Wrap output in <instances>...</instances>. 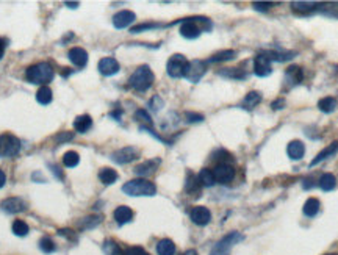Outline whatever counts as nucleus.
<instances>
[{
	"label": "nucleus",
	"instance_id": "6ab92c4d",
	"mask_svg": "<svg viewBox=\"0 0 338 255\" xmlns=\"http://www.w3.org/2000/svg\"><path fill=\"white\" fill-rule=\"evenodd\" d=\"M287 154H288V157L291 158V160H301L302 157H304V154H305V146H304V143L302 141H299V139H294V141H291V143H288V146H287Z\"/></svg>",
	"mask_w": 338,
	"mask_h": 255
},
{
	"label": "nucleus",
	"instance_id": "b1692460",
	"mask_svg": "<svg viewBox=\"0 0 338 255\" xmlns=\"http://www.w3.org/2000/svg\"><path fill=\"white\" fill-rule=\"evenodd\" d=\"M320 208H321V202L316 197H310V199L305 201V204L302 207V211H304V215L307 218H313V216L318 215Z\"/></svg>",
	"mask_w": 338,
	"mask_h": 255
},
{
	"label": "nucleus",
	"instance_id": "2f4dec72",
	"mask_svg": "<svg viewBox=\"0 0 338 255\" xmlns=\"http://www.w3.org/2000/svg\"><path fill=\"white\" fill-rule=\"evenodd\" d=\"M265 56H268L271 61H288L294 56V52H282V50H268L263 53Z\"/></svg>",
	"mask_w": 338,
	"mask_h": 255
},
{
	"label": "nucleus",
	"instance_id": "c756f323",
	"mask_svg": "<svg viewBox=\"0 0 338 255\" xmlns=\"http://www.w3.org/2000/svg\"><path fill=\"white\" fill-rule=\"evenodd\" d=\"M318 183H320V188H321L323 191H332V189L336 188V179H335V176L330 174V173L323 174Z\"/></svg>",
	"mask_w": 338,
	"mask_h": 255
},
{
	"label": "nucleus",
	"instance_id": "37998d69",
	"mask_svg": "<svg viewBox=\"0 0 338 255\" xmlns=\"http://www.w3.org/2000/svg\"><path fill=\"white\" fill-rule=\"evenodd\" d=\"M163 105H164V102L160 99V96H154V97L151 99V102H149V107H151L154 111H160V110L163 108Z\"/></svg>",
	"mask_w": 338,
	"mask_h": 255
},
{
	"label": "nucleus",
	"instance_id": "5701e85b",
	"mask_svg": "<svg viewBox=\"0 0 338 255\" xmlns=\"http://www.w3.org/2000/svg\"><path fill=\"white\" fill-rule=\"evenodd\" d=\"M93 127V119L90 115H81V116H77L75 121H74V129L78 132V133H87L90 129Z\"/></svg>",
	"mask_w": 338,
	"mask_h": 255
},
{
	"label": "nucleus",
	"instance_id": "6e6d98bb",
	"mask_svg": "<svg viewBox=\"0 0 338 255\" xmlns=\"http://www.w3.org/2000/svg\"><path fill=\"white\" fill-rule=\"evenodd\" d=\"M111 116H113V118H116V119L119 121V116H121V111H113V113H111Z\"/></svg>",
	"mask_w": 338,
	"mask_h": 255
},
{
	"label": "nucleus",
	"instance_id": "9b49d317",
	"mask_svg": "<svg viewBox=\"0 0 338 255\" xmlns=\"http://www.w3.org/2000/svg\"><path fill=\"white\" fill-rule=\"evenodd\" d=\"M135 19H136V14L133 11L122 10L113 16V25H115V29L122 30V29H127L129 25H132L135 22Z\"/></svg>",
	"mask_w": 338,
	"mask_h": 255
},
{
	"label": "nucleus",
	"instance_id": "f257e3e1",
	"mask_svg": "<svg viewBox=\"0 0 338 255\" xmlns=\"http://www.w3.org/2000/svg\"><path fill=\"white\" fill-rule=\"evenodd\" d=\"M53 69L49 63L46 61H41V63H36V65L30 66L25 72V77L30 83L33 84H42V87H47V83L53 80Z\"/></svg>",
	"mask_w": 338,
	"mask_h": 255
},
{
	"label": "nucleus",
	"instance_id": "4d7b16f0",
	"mask_svg": "<svg viewBox=\"0 0 338 255\" xmlns=\"http://www.w3.org/2000/svg\"><path fill=\"white\" fill-rule=\"evenodd\" d=\"M327 255H336V253H327Z\"/></svg>",
	"mask_w": 338,
	"mask_h": 255
},
{
	"label": "nucleus",
	"instance_id": "a878e982",
	"mask_svg": "<svg viewBox=\"0 0 338 255\" xmlns=\"http://www.w3.org/2000/svg\"><path fill=\"white\" fill-rule=\"evenodd\" d=\"M336 105H338L336 99H335V97L327 96V97H323V99L318 102V108H320L323 113L330 115V113H333V111L336 110Z\"/></svg>",
	"mask_w": 338,
	"mask_h": 255
},
{
	"label": "nucleus",
	"instance_id": "3c124183",
	"mask_svg": "<svg viewBox=\"0 0 338 255\" xmlns=\"http://www.w3.org/2000/svg\"><path fill=\"white\" fill-rule=\"evenodd\" d=\"M5 182H7V176H5V173L0 169V188H4L5 186Z\"/></svg>",
	"mask_w": 338,
	"mask_h": 255
},
{
	"label": "nucleus",
	"instance_id": "8fccbe9b",
	"mask_svg": "<svg viewBox=\"0 0 338 255\" xmlns=\"http://www.w3.org/2000/svg\"><path fill=\"white\" fill-rule=\"evenodd\" d=\"M5 50H7V39H5V38H0V60L4 58Z\"/></svg>",
	"mask_w": 338,
	"mask_h": 255
},
{
	"label": "nucleus",
	"instance_id": "c03bdc74",
	"mask_svg": "<svg viewBox=\"0 0 338 255\" xmlns=\"http://www.w3.org/2000/svg\"><path fill=\"white\" fill-rule=\"evenodd\" d=\"M72 139H74V133H72V132H61L60 135L55 136V141H58L60 144L69 143V141H72Z\"/></svg>",
	"mask_w": 338,
	"mask_h": 255
},
{
	"label": "nucleus",
	"instance_id": "f8f14e48",
	"mask_svg": "<svg viewBox=\"0 0 338 255\" xmlns=\"http://www.w3.org/2000/svg\"><path fill=\"white\" fill-rule=\"evenodd\" d=\"M254 72L259 77H268L271 75L272 72V68H271V60L268 56H265L263 53L257 55L254 58Z\"/></svg>",
	"mask_w": 338,
	"mask_h": 255
},
{
	"label": "nucleus",
	"instance_id": "7c9ffc66",
	"mask_svg": "<svg viewBox=\"0 0 338 255\" xmlns=\"http://www.w3.org/2000/svg\"><path fill=\"white\" fill-rule=\"evenodd\" d=\"M198 179H199V182H201L202 186H213V185L216 183L215 176H213V171H211V169H208V167H204V169H202V171L199 173V176H198Z\"/></svg>",
	"mask_w": 338,
	"mask_h": 255
},
{
	"label": "nucleus",
	"instance_id": "9d476101",
	"mask_svg": "<svg viewBox=\"0 0 338 255\" xmlns=\"http://www.w3.org/2000/svg\"><path fill=\"white\" fill-rule=\"evenodd\" d=\"M213 176L215 180L218 183H229L235 179V169L232 164L227 163H219L215 169H213Z\"/></svg>",
	"mask_w": 338,
	"mask_h": 255
},
{
	"label": "nucleus",
	"instance_id": "393cba45",
	"mask_svg": "<svg viewBox=\"0 0 338 255\" xmlns=\"http://www.w3.org/2000/svg\"><path fill=\"white\" fill-rule=\"evenodd\" d=\"M157 253L158 255H174L176 253V244L173 240H160L157 244Z\"/></svg>",
	"mask_w": 338,
	"mask_h": 255
},
{
	"label": "nucleus",
	"instance_id": "c9c22d12",
	"mask_svg": "<svg viewBox=\"0 0 338 255\" xmlns=\"http://www.w3.org/2000/svg\"><path fill=\"white\" fill-rule=\"evenodd\" d=\"M100 221H102L100 216H88V218H83L78 225H80L81 230H90V229L97 227L100 224Z\"/></svg>",
	"mask_w": 338,
	"mask_h": 255
},
{
	"label": "nucleus",
	"instance_id": "4c0bfd02",
	"mask_svg": "<svg viewBox=\"0 0 338 255\" xmlns=\"http://www.w3.org/2000/svg\"><path fill=\"white\" fill-rule=\"evenodd\" d=\"M78 163H80V157H78V154L74 152V151L66 152L65 157H63V164H65L66 167H75Z\"/></svg>",
	"mask_w": 338,
	"mask_h": 255
},
{
	"label": "nucleus",
	"instance_id": "4468645a",
	"mask_svg": "<svg viewBox=\"0 0 338 255\" xmlns=\"http://www.w3.org/2000/svg\"><path fill=\"white\" fill-rule=\"evenodd\" d=\"M121 69L118 60L111 58V56H107V58H102L99 61V72L105 77H111L115 74H118Z\"/></svg>",
	"mask_w": 338,
	"mask_h": 255
},
{
	"label": "nucleus",
	"instance_id": "49530a36",
	"mask_svg": "<svg viewBox=\"0 0 338 255\" xmlns=\"http://www.w3.org/2000/svg\"><path fill=\"white\" fill-rule=\"evenodd\" d=\"M272 5H274V4H271V2H254V4H252V7L256 8V10H259V11L269 10Z\"/></svg>",
	"mask_w": 338,
	"mask_h": 255
},
{
	"label": "nucleus",
	"instance_id": "f03ea898",
	"mask_svg": "<svg viewBox=\"0 0 338 255\" xmlns=\"http://www.w3.org/2000/svg\"><path fill=\"white\" fill-rule=\"evenodd\" d=\"M122 191L127 196H133V197H139V196H155L157 193V186L149 182L147 179H135L127 182L122 186Z\"/></svg>",
	"mask_w": 338,
	"mask_h": 255
},
{
	"label": "nucleus",
	"instance_id": "aec40b11",
	"mask_svg": "<svg viewBox=\"0 0 338 255\" xmlns=\"http://www.w3.org/2000/svg\"><path fill=\"white\" fill-rule=\"evenodd\" d=\"M201 182L198 179V176H194L193 173H188V177H186V183H185V189L188 194H191L194 197H199L201 196Z\"/></svg>",
	"mask_w": 338,
	"mask_h": 255
},
{
	"label": "nucleus",
	"instance_id": "f704fd0d",
	"mask_svg": "<svg viewBox=\"0 0 338 255\" xmlns=\"http://www.w3.org/2000/svg\"><path fill=\"white\" fill-rule=\"evenodd\" d=\"M235 56H237V52H235V50H221V52L215 53L208 61H210V63H221V61L234 60Z\"/></svg>",
	"mask_w": 338,
	"mask_h": 255
},
{
	"label": "nucleus",
	"instance_id": "a211bd4d",
	"mask_svg": "<svg viewBox=\"0 0 338 255\" xmlns=\"http://www.w3.org/2000/svg\"><path fill=\"white\" fill-rule=\"evenodd\" d=\"M338 152V141H333L332 144H329L327 147H324L323 151L316 155L312 161H310V167H315V166H318L320 163H323L324 160H327V158H330L332 155H335Z\"/></svg>",
	"mask_w": 338,
	"mask_h": 255
},
{
	"label": "nucleus",
	"instance_id": "6e6552de",
	"mask_svg": "<svg viewBox=\"0 0 338 255\" xmlns=\"http://www.w3.org/2000/svg\"><path fill=\"white\" fill-rule=\"evenodd\" d=\"M207 72V63L205 61H201V60H193V61H188V66H186V71H185V78L191 83H198Z\"/></svg>",
	"mask_w": 338,
	"mask_h": 255
},
{
	"label": "nucleus",
	"instance_id": "a18cd8bd",
	"mask_svg": "<svg viewBox=\"0 0 338 255\" xmlns=\"http://www.w3.org/2000/svg\"><path fill=\"white\" fill-rule=\"evenodd\" d=\"M185 118H186V122H202L204 121V116L202 115H198V113H185Z\"/></svg>",
	"mask_w": 338,
	"mask_h": 255
},
{
	"label": "nucleus",
	"instance_id": "72a5a7b5",
	"mask_svg": "<svg viewBox=\"0 0 338 255\" xmlns=\"http://www.w3.org/2000/svg\"><path fill=\"white\" fill-rule=\"evenodd\" d=\"M260 102H262L260 93L250 91V93H247V96H246L244 100H243V107H244V108H254V107H257Z\"/></svg>",
	"mask_w": 338,
	"mask_h": 255
},
{
	"label": "nucleus",
	"instance_id": "39448f33",
	"mask_svg": "<svg viewBox=\"0 0 338 255\" xmlns=\"http://www.w3.org/2000/svg\"><path fill=\"white\" fill-rule=\"evenodd\" d=\"M207 17H186L182 20L180 25V35L186 39H196L201 36L202 29L199 27V24H202Z\"/></svg>",
	"mask_w": 338,
	"mask_h": 255
},
{
	"label": "nucleus",
	"instance_id": "ddd939ff",
	"mask_svg": "<svg viewBox=\"0 0 338 255\" xmlns=\"http://www.w3.org/2000/svg\"><path fill=\"white\" fill-rule=\"evenodd\" d=\"M189 218H191V221L198 225H207L211 221V213L207 207L198 205L189 211Z\"/></svg>",
	"mask_w": 338,
	"mask_h": 255
},
{
	"label": "nucleus",
	"instance_id": "bb28decb",
	"mask_svg": "<svg viewBox=\"0 0 338 255\" xmlns=\"http://www.w3.org/2000/svg\"><path fill=\"white\" fill-rule=\"evenodd\" d=\"M99 179L103 185H113L118 180V173L111 167H102L99 173Z\"/></svg>",
	"mask_w": 338,
	"mask_h": 255
},
{
	"label": "nucleus",
	"instance_id": "de8ad7c7",
	"mask_svg": "<svg viewBox=\"0 0 338 255\" xmlns=\"http://www.w3.org/2000/svg\"><path fill=\"white\" fill-rule=\"evenodd\" d=\"M127 255H149L143 247L139 246H135V247H130L129 250H127Z\"/></svg>",
	"mask_w": 338,
	"mask_h": 255
},
{
	"label": "nucleus",
	"instance_id": "cd10ccee",
	"mask_svg": "<svg viewBox=\"0 0 338 255\" xmlns=\"http://www.w3.org/2000/svg\"><path fill=\"white\" fill-rule=\"evenodd\" d=\"M316 8H318V4H315V2H293L291 4V10L294 13H301V14L312 13Z\"/></svg>",
	"mask_w": 338,
	"mask_h": 255
},
{
	"label": "nucleus",
	"instance_id": "864d4df0",
	"mask_svg": "<svg viewBox=\"0 0 338 255\" xmlns=\"http://www.w3.org/2000/svg\"><path fill=\"white\" fill-rule=\"evenodd\" d=\"M66 5H68L69 8H77V7H78V2H66Z\"/></svg>",
	"mask_w": 338,
	"mask_h": 255
},
{
	"label": "nucleus",
	"instance_id": "0eeeda50",
	"mask_svg": "<svg viewBox=\"0 0 338 255\" xmlns=\"http://www.w3.org/2000/svg\"><path fill=\"white\" fill-rule=\"evenodd\" d=\"M20 151V141L13 135H0V157H14Z\"/></svg>",
	"mask_w": 338,
	"mask_h": 255
},
{
	"label": "nucleus",
	"instance_id": "473e14b6",
	"mask_svg": "<svg viewBox=\"0 0 338 255\" xmlns=\"http://www.w3.org/2000/svg\"><path fill=\"white\" fill-rule=\"evenodd\" d=\"M53 99V94H52V90L49 87H41L36 93V100L41 103V105H49Z\"/></svg>",
	"mask_w": 338,
	"mask_h": 255
},
{
	"label": "nucleus",
	"instance_id": "c85d7f7f",
	"mask_svg": "<svg viewBox=\"0 0 338 255\" xmlns=\"http://www.w3.org/2000/svg\"><path fill=\"white\" fill-rule=\"evenodd\" d=\"M221 77H227V78H234V80H243L247 77V74L240 69V68H224L218 72Z\"/></svg>",
	"mask_w": 338,
	"mask_h": 255
},
{
	"label": "nucleus",
	"instance_id": "1a4fd4ad",
	"mask_svg": "<svg viewBox=\"0 0 338 255\" xmlns=\"http://www.w3.org/2000/svg\"><path fill=\"white\" fill-rule=\"evenodd\" d=\"M138 157H139V151H138L136 147H132V146L122 147V149H119V151H116V152L111 154V160H113L115 163H118V164L132 163V161H135Z\"/></svg>",
	"mask_w": 338,
	"mask_h": 255
},
{
	"label": "nucleus",
	"instance_id": "7ed1b4c3",
	"mask_svg": "<svg viewBox=\"0 0 338 255\" xmlns=\"http://www.w3.org/2000/svg\"><path fill=\"white\" fill-rule=\"evenodd\" d=\"M154 80H155V77H154L152 69H151L149 66L144 65V66H139V68L130 75L129 84H130L133 90H136V91H139V93H144V91H147V90L152 87Z\"/></svg>",
	"mask_w": 338,
	"mask_h": 255
},
{
	"label": "nucleus",
	"instance_id": "e433bc0d",
	"mask_svg": "<svg viewBox=\"0 0 338 255\" xmlns=\"http://www.w3.org/2000/svg\"><path fill=\"white\" fill-rule=\"evenodd\" d=\"M29 232H30V229H29L27 222L20 221V219H16V221L13 222V233H14V235H17V237H25Z\"/></svg>",
	"mask_w": 338,
	"mask_h": 255
},
{
	"label": "nucleus",
	"instance_id": "ea45409f",
	"mask_svg": "<svg viewBox=\"0 0 338 255\" xmlns=\"http://www.w3.org/2000/svg\"><path fill=\"white\" fill-rule=\"evenodd\" d=\"M105 252H107L108 255H125V252L115 241H107V243H105Z\"/></svg>",
	"mask_w": 338,
	"mask_h": 255
},
{
	"label": "nucleus",
	"instance_id": "a19ab883",
	"mask_svg": "<svg viewBox=\"0 0 338 255\" xmlns=\"http://www.w3.org/2000/svg\"><path fill=\"white\" fill-rule=\"evenodd\" d=\"M161 25L160 24H155V22H146V24H139V25H135L130 32L132 33H141V32H146V30H154V29H160Z\"/></svg>",
	"mask_w": 338,
	"mask_h": 255
},
{
	"label": "nucleus",
	"instance_id": "09e8293b",
	"mask_svg": "<svg viewBox=\"0 0 338 255\" xmlns=\"http://www.w3.org/2000/svg\"><path fill=\"white\" fill-rule=\"evenodd\" d=\"M285 99H277V100H274L272 103H271V108L272 110H282L284 107H285Z\"/></svg>",
	"mask_w": 338,
	"mask_h": 255
},
{
	"label": "nucleus",
	"instance_id": "4be33fe9",
	"mask_svg": "<svg viewBox=\"0 0 338 255\" xmlns=\"http://www.w3.org/2000/svg\"><path fill=\"white\" fill-rule=\"evenodd\" d=\"M115 219H116V222L118 224H127V222H130L132 221V218H133V211H132V208L130 207H127V205H121V207H118L116 210H115Z\"/></svg>",
	"mask_w": 338,
	"mask_h": 255
},
{
	"label": "nucleus",
	"instance_id": "5fc2aeb1",
	"mask_svg": "<svg viewBox=\"0 0 338 255\" xmlns=\"http://www.w3.org/2000/svg\"><path fill=\"white\" fill-rule=\"evenodd\" d=\"M183 255H198V252H196L194 249H189V250H186Z\"/></svg>",
	"mask_w": 338,
	"mask_h": 255
},
{
	"label": "nucleus",
	"instance_id": "f3484780",
	"mask_svg": "<svg viewBox=\"0 0 338 255\" xmlns=\"http://www.w3.org/2000/svg\"><path fill=\"white\" fill-rule=\"evenodd\" d=\"M68 56H69L72 65H75L77 68H84V66L88 65V53H87V50L81 49V47L71 49Z\"/></svg>",
	"mask_w": 338,
	"mask_h": 255
},
{
	"label": "nucleus",
	"instance_id": "79ce46f5",
	"mask_svg": "<svg viewBox=\"0 0 338 255\" xmlns=\"http://www.w3.org/2000/svg\"><path fill=\"white\" fill-rule=\"evenodd\" d=\"M135 118H136V121H139V122H143L146 125H149V127L152 125V119H151L149 113H147L146 110H138L135 113Z\"/></svg>",
	"mask_w": 338,
	"mask_h": 255
},
{
	"label": "nucleus",
	"instance_id": "603ef678",
	"mask_svg": "<svg viewBox=\"0 0 338 255\" xmlns=\"http://www.w3.org/2000/svg\"><path fill=\"white\" fill-rule=\"evenodd\" d=\"M52 167V171L55 173V176L58 177V179H63V174H61V171H58V167L57 166H50Z\"/></svg>",
	"mask_w": 338,
	"mask_h": 255
},
{
	"label": "nucleus",
	"instance_id": "dca6fc26",
	"mask_svg": "<svg viewBox=\"0 0 338 255\" xmlns=\"http://www.w3.org/2000/svg\"><path fill=\"white\" fill-rule=\"evenodd\" d=\"M160 164H161V160H160V158L147 160V161H144V163H141L139 166L135 167V174H136V176H141V177H147V176L154 174L157 169H158Z\"/></svg>",
	"mask_w": 338,
	"mask_h": 255
},
{
	"label": "nucleus",
	"instance_id": "20e7f679",
	"mask_svg": "<svg viewBox=\"0 0 338 255\" xmlns=\"http://www.w3.org/2000/svg\"><path fill=\"white\" fill-rule=\"evenodd\" d=\"M243 238L244 237L241 235V233H238V232L227 233V235L222 240H219L215 244V247L211 249V255H230L232 247H234L235 244H238Z\"/></svg>",
	"mask_w": 338,
	"mask_h": 255
},
{
	"label": "nucleus",
	"instance_id": "423d86ee",
	"mask_svg": "<svg viewBox=\"0 0 338 255\" xmlns=\"http://www.w3.org/2000/svg\"><path fill=\"white\" fill-rule=\"evenodd\" d=\"M186 66H188V60H186L182 53H176V55H173L171 58L167 60L166 72H167L169 77L180 78V77L185 75Z\"/></svg>",
	"mask_w": 338,
	"mask_h": 255
},
{
	"label": "nucleus",
	"instance_id": "412c9836",
	"mask_svg": "<svg viewBox=\"0 0 338 255\" xmlns=\"http://www.w3.org/2000/svg\"><path fill=\"white\" fill-rule=\"evenodd\" d=\"M304 80V74L302 69L299 66H290L285 72V81L290 84V87H296Z\"/></svg>",
	"mask_w": 338,
	"mask_h": 255
},
{
	"label": "nucleus",
	"instance_id": "2eb2a0df",
	"mask_svg": "<svg viewBox=\"0 0 338 255\" xmlns=\"http://www.w3.org/2000/svg\"><path fill=\"white\" fill-rule=\"evenodd\" d=\"M0 207H2V210L7 211V213L16 215V213H20V211L25 210V202L20 197H8L0 204Z\"/></svg>",
	"mask_w": 338,
	"mask_h": 255
},
{
	"label": "nucleus",
	"instance_id": "58836bf2",
	"mask_svg": "<svg viewBox=\"0 0 338 255\" xmlns=\"http://www.w3.org/2000/svg\"><path fill=\"white\" fill-rule=\"evenodd\" d=\"M39 247H41V250H42V252L50 253V252H53V250H55V243L52 241V238L44 237V238H41V241H39Z\"/></svg>",
	"mask_w": 338,
	"mask_h": 255
}]
</instances>
